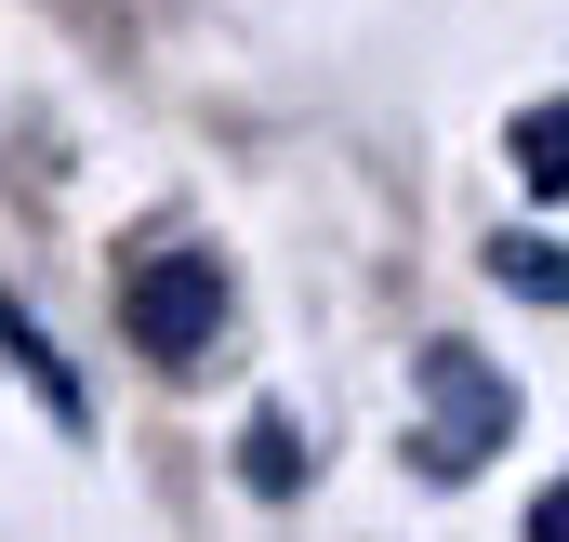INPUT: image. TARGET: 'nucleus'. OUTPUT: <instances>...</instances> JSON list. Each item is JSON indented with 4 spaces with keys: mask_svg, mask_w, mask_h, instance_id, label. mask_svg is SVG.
I'll return each mask as SVG.
<instances>
[{
    "mask_svg": "<svg viewBox=\"0 0 569 542\" xmlns=\"http://www.w3.org/2000/svg\"><path fill=\"white\" fill-rule=\"evenodd\" d=\"M411 398H425V436H411L425 476H477V463L517 436V384H503L477 344H425V358H411Z\"/></svg>",
    "mask_w": 569,
    "mask_h": 542,
    "instance_id": "obj_1",
    "label": "nucleus"
},
{
    "mask_svg": "<svg viewBox=\"0 0 569 542\" xmlns=\"http://www.w3.org/2000/svg\"><path fill=\"white\" fill-rule=\"evenodd\" d=\"M120 331H133V358H159V371H199L212 331H226V265L212 252H146L120 278Z\"/></svg>",
    "mask_w": 569,
    "mask_h": 542,
    "instance_id": "obj_2",
    "label": "nucleus"
},
{
    "mask_svg": "<svg viewBox=\"0 0 569 542\" xmlns=\"http://www.w3.org/2000/svg\"><path fill=\"white\" fill-rule=\"evenodd\" d=\"M490 278H503L517 304H569V252L557 239H490Z\"/></svg>",
    "mask_w": 569,
    "mask_h": 542,
    "instance_id": "obj_3",
    "label": "nucleus"
},
{
    "mask_svg": "<svg viewBox=\"0 0 569 542\" xmlns=\"http://www.w3.org/2000/svg\"><path fill=\"white\" fill-rule=\"evenodd\" d=\"M0 344H13V371H27V384L53 398V423H93V410H80V384H67V358L40 344V318H13V304H0Z\"/></svg>",
    "mask_w": 569,
    "mask_h": 542,
    "instance_id": "obj_4",
    "label": "nucleus"
},
{
    "mask_svg": "<svg viewBox=\"0 0 569 542\" xmlns=\"http://www.w3.org/2000/svg\"><path fill=\"white\" fill-rule=\"evenodd\" d=\"M517 172H530V185H543V199H569V107H530V120H517Z\"/></svg>",
    "mask_w": 569,
    "mask_h": 542,
    "instance_id": "obj_5",
    "label": "nucleus"
},
{
    "mask_svg": "<svg viewBox=\"0 0 569 542\" xmlns=\"http://www.w3.org/2000/svg\"><path fill=\"white\" fill-rule=\"evenodd\" d=\"M252 490H266V503H291V490H305V450H291V423H279V410L252 423Z\"/></svg>",
    "mask_w": 569,
    "mask_h": 542,
    "instance_id": "obj_6",
    "label": "nucleus"
},
{
    "mask_svg": "<svg viewBox=\"0 0 569 542\" xmlns=\"http://www.w3.org/2000/svg\"><path fill=\"white\" fill-rule=\"evenodd\" d=\"M530 542H569V476L543 490V503H530Z\"/></svg>",
    "mask_w": 569,
    "mask_h": 542,
    "instance_id": "obj_7",
    "label": "nucleus"
}]
</instances>
